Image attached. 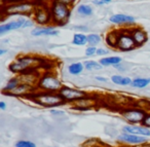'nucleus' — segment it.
<instances>
[{"mask_svg": "<svg viewBox=\"0 0 150 147\" xmlns=\"http://www.w3.org/2000/svg\"><path fill=\"white\" fill-rule=\"evenodd\" d=\"M44 66V60L42 58L34 56H21L18 57L17 60L8 66L9 70L17 74L33 72L38 68Z\"/></svg>", "mask_w": 150, "mask_h": 147, "instance_id": "f257e3e1", "label": "nucleus"}, {"mask_svg": "<svg viewBox=\"0 0 150 147\" xmlns=\"http://www.w3.org/2000/svg\"><path fill=\"white\" fill-rule=\"evenodd\" d=\"M48 6L52 13V25L64 26L68 23L71 16L70 5L61 2L59 0H52Z\"/></svg>", "mask_w": 150, "mask_h": 147, "instance_id": "f03ea898", "label": "nucleus"}, {"mask_svg": "<svg viewBox=\"0 0 150 147\" xmlns=\"http://www.w3.org/2000/svg\"><path fill=\"white\" fill-rule=\"evenodd\" d=\"M36 3L32 0H25L22 2L5 4L2 7V16H23L30 17L34 13Z\"/></svg>", "mask_w": 150, "mask_h": 147, "instance_id": "7ed1b4c3", "label": "nucleus"}, {"mask_svg": "<svg viewBox=\"0 0 150 147\" xmlns=\"http://www.w3.org/2000/svg\"><path fill=\"white\" fill-rule=\"evenodd\" d=\"M29 97L32 98L34 102L42 107H56L65 103L64 99L59 93L52 92H41V93L31 94Z\"/></svg>", "mask_w": 150, "mask_h": 147, "instance_id": "20e7f679", "label": "nucleus"}, {"mask_svg": "<svg viewBox=\"0 0 150 147\" xmlns=\"http://www.w3.org/2000/svg\"><path fill=\"white\" fill-rule=\"evenodd\" d=\"M37 87L42 89V92H52V93H59L63 87L61 80L52 73H44L40 76L37 83Z\"/></svg>", "mask_w": 150, "mask_h": 147, "instance_id": "39448f33", "label": "nucleus"}, {"mask_svg": "<svg viewBox=\"0 0 150 147\" xmlns=\"http://www.w3.org/2000/svg\"><path fill=\"white\" fill-rule=\"evenodd\" d=\"M33 21L38 25H48L52 24V13L50 6L40 3L36 4L35 11L33 13Z\"/></svg>", "mask_w": 150, "mask_h": 147, "instance_id": "423d86ee", "label": "nucleus"}, {"mask_svg": "<svg viewBox=\"0 0 150 147\" xmlns=\"http://www.w3.org/2000/svg\"><path fill=\"white\" fill-rule=\"evenodd\" d=\"M146 113L147 112L142 108H127L121 112V115L129 124H142Z\"/></svg>", "mask_w": 150, "mask_h": 147, "instance_id": "0eeeda50", "label": "nucleus"}, {"mask_svg": "<svg viewBox=\"0 0 150 147\" xmlns=\"http://www.w3.org/2000/svg\"><path fill=\"white\" fill-rule=\"evenodd\" d=\"M136 48H137V44L129 31H121L118 42H117V50H119L120 52H129L135 50Z\"/></svg>", "mask_w": 150, "mask_h": 147, "instance_id": "6e6552de", "label": "nucleus"}, {"mask_svg": "<svg viewBox=\"0 0 150 147\" xmlns=\"http://www.w3.org/2000/svg\"><path fill=\"white\" fill-rule=\"evenodd\" d=\"M59 94L61 97L64 99L65 102H75L76 100L81 99V98L86 97V93L80 89H74V87H63L62 89L59 91Z\"/></svg>", "mask_w": 150, "mask_h": 147, "instance_id": "1a4fd4ad", "label": "nucleus"}, {"mask_svg": "<svg viewBox=\"0 0 150 147\" xmlns=\"http://www.w3.org/2000/svg\"><path fill=\"white\" fill-rule=\"evenodd\" d=\"M117 139L119 142L127 145H140L147 142L145 136H138V135L129 134V133H123L122 135L118 136Z\"/></svg>", "mask_w": 150, "mask_h": 147, "instance_id": "9d476101", "label": "nucleus"}, {"mask_svg": "<svg viewBox=\"0 0 150 147\" xmlns=\"http://www.w3.org/2000/svg\"><path fill=\"white\" fill-rule=\"evenodd\" d=\"M34 89H35V87L26 85V83H21L16 89L4 94L8 96H13V97H25V96L26 97H29L31 94L34 93Z\"/></svg>", "mask_w": 150, "mask_h": 147, "instance_id": "9b49d317", "label": "nucleus"}, {"mask_svg": "<svg viewBox=\"0 0 150 147\" xmlns=\"http://www.w3.org/2000/svg\"><path fill=\"white\" fill-rule=\"evenodd\" d=\"M110 22L114 25L123 26V25H132L135 23V18L125 13H116L110 17Z\"/></svg>", "mask_w": 150, "mask_h": 147, "instance_id": "f8f14e48", "label": "nucleus"}, {"mask_svg": "<svg viewBox=\"0 0 150 147\" xmlns=\"http://www.w3.org/2000/svg\"><path fill=\"white\" fill-rule=\"evenodd\" d=\"M97 104L96 99L92 97H86L81 98V99H78L76 100L75 102H73V105H74V108L76 109H79V110H88L91 109L92 107H95Z\"/></svg>", "mask_w": 150, "mask_h": 147, "instance_id": "ddd939ff", "label": "nucleus"}, {"mask_svg": "<svg viewBox=\"0 0 150 147\" xmlns=\"http://www.w3.org/2000/svg\"><path fill=\"white\" fill-rule=\"evenodd\" d=\"M59 31L56 29L54 27H43V26H38V27H35L33 30H32L31 34L33 36H36V37H39V36H56L58 35Z\"/></svg>", "mask_w": 150, "mask_h": 147, "instance_id": "4468645a", "label": "nucleus"}, {"mask_svg": "<svg viewBox=\"0 0 150 147\" xmlns=\"http://www.w3.org/2000/svg\"><path fill=\"white\" fill-rule=\"evenodd\" d=\"M129 33H131V35L133 36L137 46L143 45V44L148 40L147 33H146L143 29H141V28H139V27L133 28L132 30H129Z\"/></svg>", "mask_w": 150, "mask_h": 147, "instance_id": "2eb2a0df", "label": "nucleus"}, {"mask_svg": "<svg viewBox=\"0 0 150 147\" xmlns=\"http://www.w3.org/2000/svg\"><path fill=\"white\" fill-rule=\"evenodd\" d=\"M123 132L129 133V134L138 135V136H145V137L150 136L149 128H146V126H140L129 124V126H123Z\"/></svg>", "mask_w": 150, "mask_h": 147, "instance_id": "dca6fc26", "label": "nucleus"}, {"mask_svg": "<svg viewBox=\"0 0 150 147\" xmlns=\"http://www.w3.org/2000/svg\"><path fill=\"white\" fill-rule=\"evenodd\" d=\"M21 28H23V24H22L21 19L19 18L17 21H11L0 25V34L3 35L9 31H15V30L21 29Z\"/></svg>", "mask_w": 150, "mask_h": 147, "instance_id": "f3484780", "label": "nucleus"}, {"mask_svg": "<svg viewBox=\"0 0 150 147\" xmlns=\"http://www.w3.org/2000/svg\"><path fill=\"white\" fill-rule=\"evenodd\" d=\"M120 33L121 32L117 31V30H111V31H109L106 35V43L108 44L110 48H116Z\"/></svg>", "mask_w": 150, "mask_h": 147, "instance_id": "a211bd4d", "label": "nucleus"}, {"mask_svg": "<svg viewBox=\"0 0 150 147\" xmlns=\"http://www.w3.org/2000/svg\"><path fill=\"white\" fill-rule=\"evenodd\" d=\"M72 43L75 44V45L78 46H82L88 44V35L81 33V32H78V33H75L74 36H73V40Z\"/></svg>", "mask_w": 150, "mask_h": 147, "instance_id": "6ab92c4d", "label": "nucleus"}, {"mask_svg": "<svg viewBox=\"0 0 150 147\" xmlns=\"http://www.w3.org/2000/svg\"><path fill=\"white\" fill-rule=\"evenodd\" d=\"M120 57H107V58H102L100 60V63L102 66H115L117 64L121 63Z\"/></svg>", "mask_w": 150, "mask_h": 147, "instance_id": "aec40b11", "label": "nucleus"}, {"mask_svg": "<svg viewBox=\"0 0 150 147\" xmlns=\"http://www.w3.org/2000/svg\"><path fill=\"white\" fill-rule=\"evenodd\" d=\"M111 80H112L113 83L117 85H122V87H125V85H129L132 83V79L129 77H125L121 76V75H113L111 77Z\"/></svg>", "mask_w": 150, "mask_h": 147, "instance_id": "412c9836", "label": "nucleus"}, {"mask_svg": "<svg viewBox=\"0 0 150 147\" xmlns=\"http://www.w3.org/2000/svg\"><path fill=\"white\" fill-rule=\"evenodd\" d=\"M84 69V65L80 62H75L72 63L68 66V71L70 74L72 75H78L83 71Z\"/></svg>", "mask_w": 150, "mask_h": 147, "instance_id": "4be33fe9", "label": "nucleus"}, {"mask_svg": "<svg viewBox=\"0 0 150 147\" xmlns=\"http://www.w3.org/2000/svg\"><path fill=\"white\" fill-rule=\"evenodd\" d=\"M19 85H21V79H20L19 75L16 77H13V78H11L8 80V82L6 83V85H5L4 87H3L2 89V93H7V92L11 91V89H16V87H18Z\"/></svg>", "mask_w": 150, "mask_h": 147, "instance_id": "5701e85b", "label": "nucleus"}, {"mask_svg": "<svg viewBox=\"0 0 150 147\" xmlns=\"http://www.w3.org/2000/svg\"><path fill=\"white\" fill-rule=\"evenodd\" d=\"M150 83V78H142V77H138V78L133 79L131 85L133 87H137V89H144Z\"/></svg>", "mask_w": 150, "mask_h": 147, "instance_id": "b1692460", "label": "nucleus"}, {"mask_svg": "<svg viewBox=\"0 0 150 147\" xmlns=\"http://www.w3.org/2000/svg\"><path fill=\"white\" fill-rule=\"evenodd\" d=\"M84 65V68L86 70H101L102 69V65H101L100 62H97V61H94V60H88L83 63Z\"/></svg>", "mask_w": 150, "mask_h": 147, "instance_id": "393cba45", "label": "nucleus"}, {"mask_svg": "<svg viewBox=\"0 0 150 147\" xmlns=\"http://www.w3.org/2000/svg\"><path fill=\"white\" fill-rule=\"evenodd\" d=\"M77 13L80 16H83V17H90L93 15V9L91 5L88 4H80L77 7Z\"/></svg>", "mask_w": 150, "mask_h": 147, "instance_id": "a878e982", "label": "nucleus"}, {"mask_svg": "<svg viewBox=\"0 0 150 147\" xmlns=\"http://www.w3.org/2000/svg\"><path fill=\"white\" fill-rule=\"evenodd\" d=\"M101 40H102V38H101V36L99 34L91 33L88 35V42L90 45H94V46L98 45L101 42Z\"/></svg>", "mask_w": 150, "mask_h": 147, "instance_id": "bb28decb", "label": "nucleus"}, {"mask_svg": "<svg viewBox=\"0 0 150 147\" xmlns=\"http://www.w3.org/2000/svg\"><path fill=\"white\" fill-rule=\"evenodd\" d=\"M16 147H36V144L31 141L27 140H20L16 143Z\"/></svg>", "mask_w": 150, "mask_h": 147, "instance_id": "cd10ccee", "label": "nucleus"}, {"mask_svg": "<svg viewBox=\"0 0 150 147\" xmlns=\"http://www.w3.org/2000/svg\"><path fill=\"white\" fill-rule=\"evenodd\" d=\"M20 19H21L22 24H23V28H29V27H32V26L34 25V21L28 19V18L21 17Z\"/></svg>", "mask_w": 150, "mask_h": 147, "instance_id": "c85d7f7f", "label": "nucleus"}, {"mask_svg": "<svg viewBox=\"0 0 150 147\" xmlns=\"http://www.w3.org/2000/svg\"><path fill=\"white\" fill-rule=\"evenodd\" d=\"M97 50L98 48L94 45H88V48H86V56L88 57H92L94 55H97Z\"/></svg>", "mask_w": 150, "mask_h": 147, "instance_id": "c756f323", "label": "nucleus"}, {"mask_svg": "<svg viewBox=\"0 0 150 147\" xmlns=\"http://www.w3.org/2000/svg\"><path fill=\"white\" fill-rule=\"evenodd\" d=\"M142 126H146V128H150V112H147L144 117L143 121H142Z\"/></svg>", "mask_w": 150, "mask_h": 147, "instance_id": "7c9ffc66", "label": "nucleus"}, {"mask_svg": "<svg viewBox=\"0 0 150 147\" xmlns=\"http://www.w3.org/2000/svg\"><path fill=\"white\" fill-rule=\"evenodd\" d=\"M110 2H111V0H93V3H94L95 5H98V6L109 4Z\"/></svg>", "mask_w": 150, "mask_h": 147, "instance_id": "2f4dec72", "label": "nucleus"}, {"mask_svg": "<svg viewBox=\"0 0 150 147\" xmlns=\"http://www.w3.org/2000/svg\"><path fill=\"white\" fill-rule=\"evenodd\" d=\"M109 54L108 50H105V48H98L97 50V55L98 56H107Z\"/></svg>", "mask_w": 150, "mask_h": 147, "instance_id": "473e14b6", "label": "nucleus"}, {"mask_svg": "<svg viewBox=\"0 0 150 147\" xmlns=\"http://www.w3.org/2000/svg\"><path fill=\"white\" fill-rule=\"evenodd\" d=\"M2 1V4H11V3H18V2H22V1H25V0H1Z\"/></svg>", "mask_w": 150, "mask_h": 147, "instance_id": "72a5a7b5", "label": "nucleus"}, {"mask_svg": "<svg viewBox=\"0 0 150 147\" xmlns=\"http://www.w3.org/2000/svg\"><path fill=\"white\" fill-rule=\"evenodd\" d=\"M50 112H52V114H54V115H64L65 112L62 111V110H54V109H52L50 110Z\"/></svg>", "mask_w": 150, "mask_h": 147, "instance_id": "f704fd0d", "label": "nucleus"}, {"mask_svg": "<svg viewBox=\"0 0 150 147\" xmlns=\"http://www.w3.org/2000/svg\"><path fill=\"white\" fill-rule=\"evenodd\" d=\"M74 29H75V30H80V31L83 32V31H88V27H86V26H75Z\"/></svg>", "mask_w": 150, "mask_h": 147, "instance_id": "c9c22d12", "label": "nucleus"}, {"mask_svg": "<svg viewBox=\"0 0 150 147\" xmlns=\"http://www.w3.org/2000/svg\"><path fill=\"white\" fill-rule=\"evenodd\" d=\"M59 1H61V2H63V3H66V4L70 5V6L75 2V0H59Z\"/></svg>", "mask_w": 150, "mask_h": 147, "instance_id": "e433bc0d", "label": "nucleus"}, {"mask_svg": "<svg viewBox=\"0 0 150 147\" xmlns=\"http://www.w3.org/2000/svg\"><path fill=\"white\" fill-rule=\"evenodd\" d=\"M96 80L101 81V82H107V78L102 77V76H96Z\"/></svg>", "mask_w": 150, "mask_h": 147, "instance_id": "4c0bfd02", "label": "nucleus"}, {"mask_svg": "<svg viewBox=\"0 0 150 147\" xmlns=\"http://www.w3.org/2000/svg\"><path fill=\"white\" fill-rule=\"evenodd\" d=\"M0 108H1V109H2V110H4L5 108H6V104H5L3 101L0 102Z\"/></svg>", "mask_w": 150, "mask_h": 147, "instance_id": "58836bf2", "label": "nucleus"}, {"mask_svg": "<svg viewBox=\"0 0 150 147\" xmlns=\"http://www.w3.org/2000/svg\"><path fill=\"white\" fill-rule=\"evenodd\" d=\"M5 53H6V50H0V56H3Z\"/></svg>", "mask_w": 150, "mask_h": 147, "instance_id": "ea45409f", "label": "nucleus"}, {"mask_svg": "<svg viewBox=\"0 0 150 147\" xmlns=\"http://www.w3.org/2000/svg\"><path fill=\"white\" fill-rule=\"evenodd\" d=\"M32 1H34V2H41L43 0H32Z\"/></svg>", "mask_w": 150, "mask_h": 147, "instance_id": "a19ab883", "label": "nucleus"}, {"mask_svg": "<svg viewBox=\"0 0 150 147\" xmlns=\"http://www.w3.org/2000/svg\"><path fill=\"white\" fill-rule=\"evenodd\" d=\"M143 147H150V144H148V145H145V146H143Z\"/></svg>", "mask_w": 150, "mask_h": 147, "instance_id": "79ce46f5", "label": "nucleus"}, {"mask_svg": "<svg viewBox=\"0 0 150 147\" xmlns=\"http://www.w3.org/2000/svg\"><path fill=\"white\" fill-rule=\"evenodd\" d=\"M98 147H105V146H98Z\"/></svg>", "mask_w": 150, "mask_h": 147, "instance_id": "37998d69", "label": "nucleus"}, {"mask_svg": "<svg viewBox=\"0 0 150 147\" xmlns=\"http://www.w3.org/2000/svg\"><path fill=\"white\" fill-rule=\"evenodd\" d=\"M149 110H150V108H149Z\"/></svg>", "mask_w": 150, "mask_h": 147, "instance_id": "c03bdc74", "label": "nucleus"}]
</instances>
